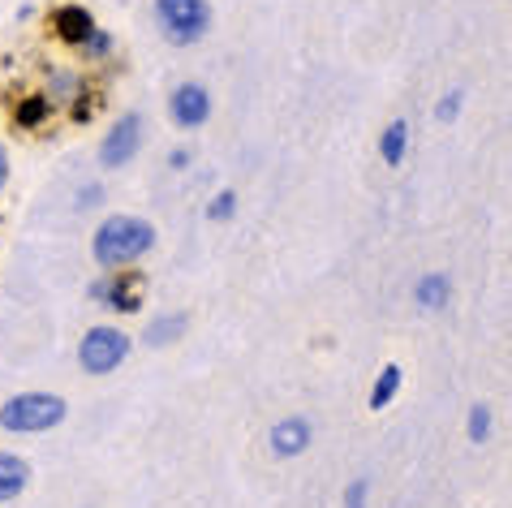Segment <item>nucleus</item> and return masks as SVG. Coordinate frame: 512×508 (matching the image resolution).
<instances>
[{
  "instance_id": "1",
  "label": "nucleus",
  "mask_w": 512,
  "mask_h": 508,
  "mask_svg": "<svg viewBox=\"0 0 512 508\" xmlns=\"http://www.w3.org/2000/svg\"><path fill=\"white\" fill-rule=\"evenodd\" d=\"M155 246V224L142 216H108L91 237V259L108 272L138 263L142 254Z\"/></svg>"
},
{
  "instance_id": "2",
  "label": "nucleus",
  "mask_w": 512,
  "mask_h": 508,
  "mask_svg": "<svg viewBox=\"0 0 512 508\" xmlns=\"http://www.w3.org/2000/svg\"><path fill=\"white\" fill-rule=\"evenodd\" d=\"M69 414V405L52 392H18L0 405V427L5 431H18V435H39V431H52L61 427Z\"/></svg>"
},
{
  "instance_id": "3",
  "label": "nucleus",
  "mask_w": 512,
  "mask_h": 508,
  "mask_svg": "<svg viewBox=\"0 0 512 508\" xmlns=\"http://www.w3.org/2000/svg\"><path fill=\"white\" fill-rule=\"evenodd\" d=\"M155 22L168 44L190 48L211 31V5L207 0H155Z\"/></svg>"
},
{
  "instance_id": "4",
  "label": "nucleus",
  "mask_w": 512,
  "mask_h": 508,
  "mask_svg": "<svg viewBox=\"0 0 512 508\" xmlns=\"http://www.w3.org/2000/svg\"><path fill=\"white\" fill-rule=\"evenodd\" d=\"M125 358H130V336L121 328H108V323L104 328H91L78 345V362L87 375H112Z\"/></svg>"
},
{
  "instance_id": "5",
  "label": "nucleus",
  "mask_w": 512,
  "mask_h": 508,
  "mask_svg": "<svg viewBox=\"0 0 512 508\" xmlns=\"http://www.w3.org/2000/svg\"><path fill=\"white\" fill-rule=\"evenodd\" d=\"M138 147H142V117L138 112H125V117L104 134V143H99V164L125 168V164H134Z\"/></svg>"
},
{
  "instance_id": "6",
  "label": "nucleus",
  "mask_w": 512,
  "mask_h": 508,
  "mask_svg": "<svg viewBox=\"0 0 512 508\" xmlns=\"http://www.w3.org/2000/svg\"><path fill=\"white\" fill-rule=\"evenodd\" d=\"M168 117H173L177 130H198V125L211 121V91L203 82H181V87L168 95Z\"/></svg>"
},
{
  "instance_id": "7",
  "label": "nucleus",
  "mask_w": 512,
  "mask_h": 508,
  "mask_svg": "<svg viewBox=\"0 0 512 508\" xmlns=\"http://www.w3.org/2000/svg\"><path fill=\"white\" fill-rule=\"evenodd\" d=\"M310 440H315V427H310V418H302V414H293V418H280L276 427H272V435H267V444H272V453L276 457H302L306 448H310Z\"/></svg>"
},
{
  "instance_id": "8",
  "label": "nucleus",
  "mask_w": 512,
  "mask_h": 508,
  "mask_svg": "<svg viewBox=\"0 0 512 508\" xmlns=\"http://www.w3.org/2000/svg\"><path fill=\"white\" fill-rule=\"evenodd\" d=\"M52 26H56V35L65 39V44H87L91 31H95V18H91V9L87 5H61L52 13Z\"/></svg>"
},
{
  "instance_id": "9",
  "label": "nucleus",
  "mask_w": 512,
  "mask_h": 508,
  "mask_svg": "<svg viewBox=\"0 0 512 508\" xmlns=\"http://www.w3.org/2000/svg\"><path fill=\"white\" fill-rule=\"evenodd\" d=\"M99 302H104L108 310H117V315H134V310L142 306V285L134 276H117V280H108L104 289H99Z\"/></svg>"
},
{
  "instance_id": "10",
  "label": "nucleus",
  "mask_w": 512,
  "mask_h": 508,
  "mask_svg": "<svg viewBox=\"0 0 512 508\" xmlns=\"http://www.w3.org/2000/svg\"><path fill=\"white\" fill-rule=\"evenodd\" d=\"M414 302L422 310H444L452 302V280L444 272H426L418 276V285H414Z\"/></svg>"
},
{
  "instance_id": "11",
  "label": "nucleus",
  "mask_w": 512,
  "mask_h": 508,
  "mask_svg": "<svg viewBox=\"0 0 512 508\" xmlns=\"http://www.w3.org/2000/svg\"><path fill=\"white\" fill-rule=\"evenodd\" d=\"M31 483V465L13 453H0V500H18Z\"/></svg>"
},
{
  "instance_id": "12",
  "label": "nucleus",
  "mask_w": 512,
  "mask_h": 508,
  "mask_svg": "<svg viewBox=\"0 0 512 508\" xmlns=\"http://www.w3.org/2000/svg\"><path fill=\"white\" fill-rule=\"evenodd\" d=\"M401 384H405V371H401V366H396V362L379 366V379H375V388H371V409H375V414L392 405V397L401 392Z\"/></svg>"
},
{
  "instance_id": "13",
  "label": "nucleus",
  "mask_w": 512,
  "mask_h": 508,
  "mask_svg": "<svg viewBox=\"0 0 512 508\" xmlns=\"http://www.w3.org/2000/svg\"><path fill=\"white\" fill-rule=\"evenodd\" d=\"M405 151H409V125H405V121H392L388 130H383V138H379V155H383V164H388V168L405 164Z\"/></svg>"
},
{
  "instance_id": "14",
  "label": "nucleus",
  "mask_w": 512,
  "mask_h": 508,
  "mask_svg": "<svg viewBox=\"0 0 512 508\" xmlns=\"http://www.w3.org/2000/svg\"><path fill=\"white\" fill-rule=\"evenodd\" d=\"M186 328H190L186 315H160V319H155L151 328H147V345H151V349H164V345H173Z\"/></svg>"
},
{
  "instance_id": "15",
  "label": "nucleus",
  "mask_w": 512,
  "mask_h": 508,
  "mask_svg": "<svg viewBox=\"0 0 512 508\" xmlns=\"http://www.w3.org/2000/svg\"><path fill=\"white\" fill-rule=\"evenodd\" d=\"M52 112V100L48 95H31V100L18 104V125L22 130H35V125H44V117Z\"/></svg>"
},
{
  "instance_id": "16",
  "label": "nucleus",
  "mask_w": 512,
  "mask_h": 508,
  "mask_svg": "<svg viewBox=\"0 0 512 508\" xmlns=\"http://www.w3.org/2000/svg\"><path fill=\"white\" fill-rule=\"evenodd\" d=\"M469 440H474V444L491 440V405H474V409H469Z\"/></svg>"
},
{
  "instance_id": "17",
  "label": "nucleus",
  "mask_w": 512,
  "mask_h": 508,
  "mask_svg": "<svg viewBox=\"0 0 512 508\" xmlns=\"http://www.w3.org/2000/svg\"><path fill=\"white\" fill-rule=\"evenodd\" d=\"M461 104H465V91H448L444 100H439V108H435V117L444 121V125H452L457 121V112H461Z\"/></svg>"
},
{
  "instance_id": "18",
  "label": "nucleus",
  "mask_w": 512,
  "mask_h": 508,
  "mask_svg": "<svg viewBox=\"0 0 512 508\" xmlns=\"http://www.w3.org/2000/svg\"><path fill=\"white\" fill-rule=\"evenodd\" d=\"M233 211H237V194L224 190V194H216V203L207 207V216L211 220H233Z\"/></svg>"
},
{
  "instance_id": "19",
  "label": "nucleus",
  "mask_w": 512,
  "mask_h": 508,
  "mask_svg": "<svg viewBox=\"0 0 512 508\" xmlns=\"http://www.w3.org/2000/svg\"><path fill=\"white\" fill-rule=\"evenodd\" d=\"M345 508H366V483L362 478H353V483L345 487Z\"/></svg>"
},
{
  "instance_id": "20",
  "label": "nucleus",
  "mask_w": 512,
  "mask_h": 508,
  "mask_svg": "<svg viewBox=\"0 0 512 508\" xmlns=\"http://www.w3.org/2000/svg\"><path fill=\"white\" fill-rule=\"evenodd\" d=\"M82 48H87V56H104L108 48H112V39L104 35V31H99V26H95V31H91V39H87V44H82Z\"/></svg>"
},
{
  "instance_id": "21",
  "label": "nucleus",
  "mask_w": 512,
  "mask_h": 508,
  "mask_svg": "<svg viewBox=\"0 0 512 508\" xmlns=\"http://www.w3.org/2000/svg\"><path fill=\"white\" fill-rule=\"evenodd\" d=\"M99 203V186H87L82 190V207H95Z\"/></svg>"
},
{
  "instance_id": "22",
  "label": "nucleus",
  "mask_w": 512,
  "mask_h": 508,
  "mask_svg": "<svg viewBox=\"0 0 512 508\" xmlns=\"http://www.w3.org/2000/svg\"><path fill=\"white\" fill-rule=\"evenodd\" d=\"M5 181H9V155L0 147V190H5Z\"/></svg>"
}]
</instances>
